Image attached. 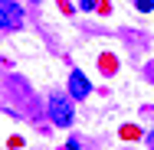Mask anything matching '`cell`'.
<instances>
[{
	"mask_svg": "<svg viewBox=\"0 0 154 150\" xmlns=\"http://www.w3.org/2000/svg\"><path fill=\"white\" fill-rule=\"evenodd\" d=\"M151 150H154V137H151Z\"/></svg>",
	"mask_w": 154,
	"mask_h": 150,
	"instance_id": "cell-7",
	"label": "cell"
},
{
	"mask_svg": "<svg viewBox=\"0 0 154 150\" xmlns=\"http://www.w3.org/2000/svg\"><path fill=\"white\" fill-rule=\"evenodd\" d=\"M134 7H138L141 13H151V10H154V0H134Z\"/></svg>",
	"mask_w": 154,
	"mask_h": 150,
	"instance_id": "cell-4",
	"label": "cell"
},
{
	"mask_svg": "<svg viewBox=\"0 0 154 150\" xmlns=\"http://www.w3.org/2000/svg\"><path fill=\"white\" fill-rule=\"evenodd\" d=\"M49 118H53V124L56 127H69L72 124V104L66 101V98H49Z\"/></svg>",
	"mask_w": 154,
	"mask_h": 150,
	"instance_id": "cell-2",
	"label": "cell"
},
{
	"mask_svg": "<svg viewBox=\"0 0 154 150\" xmlns=\"http://www.w3.org/2000/svg\"><path fill=\"white\" fill-rule=\"evenodd\" d=\"M82 147V144H79V140H75V137H72V140H69V144H66V150H79Z\"/></svg>",
	"mask_w": 154,
	"mask_h": 150,
	"instance_id": "cell-6",
	"label": "cell"
},
{
	"mask_svg": "<svg viewBox=\"0 0 154 150\" xmlns=\"http://www.w3.org/2000/svg\"><path fill=\"white\" fill-rule=\"evenodd\" d=\"M79 7H82V10H95V0H82Z\"/></svg>",
	"mask_w": 154,
	"mask_h": 150,
	"instance_id": "cell-5",
	"label": "cell"
},
{
	"mask_svg": "<svg viewBox=\"0 0 154 150\" xmlns=\"http://www.w3.org/2000/svg\"><path fill=\"white\" fill-rule=\"evenodd\" d=\"M20 26H23V10H20V3L3 0V3H0V30H20Z\"/></svg>",
	"mask_w": 154,
	"mask_h": 150,
	"instance_id": "cell-1",
	"label": "cell"
},
{
	"mask_svg": "<svg viewBox=\"0 0 154 150\" xmlns=\"http://www.w3.org/2000/svg\"><path fill=\"white\" fill-rule=\"evenodd\" d=\"M89 91H92V85H89V78L75 69L72 75H69V95L75 98V101H82V98H89Z\"/></svg>",
	"mask_w": 154,
	"mask_h": 150,
	"instance_id": "cell-3",
	"label": "cell"
}]
</instances>
